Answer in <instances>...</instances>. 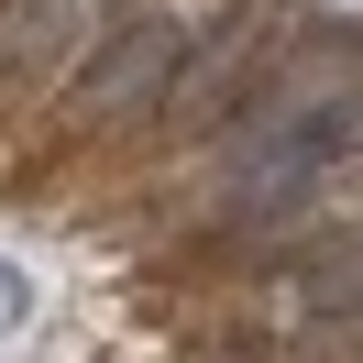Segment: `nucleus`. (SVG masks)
Instances as JSON below:
<instances>
[{"mask_svg":"<svg viewBox=\"0 0 363 363\" xmlns=\"http://www.w3.org/2000/svg\"><path fill=\"white\" fill-rule=\"evenodd\" d=\"M177 55H187V23H165V11H143V23H121V45L99 55L89 77H77V111L111 121V111H143V99L177 89Z\"/></svg>","mask_w":363,"mask_h":363,"instance_id":"1","label":"nucleus"},{"mask_svg":"<svg viewBox=\"0 0 363 363\" xmlns=\"http://www.w3.org/2000/svg\"><path fill=\"white\" fill-rule=\"evenodd\" d=\"M77 11H89V0H23V11L0 23V67H23V55H45V45H55V23H77Z\"/></svg>","mask_w":363,"mask_h":363,"instance_id":"2","label":"nucleus"},{"mask_svg":"<svg viewBox=\"0 0 363 363\" xmlns=\"http://www.w3.org/2000/svg\"><path fill=\"white\" fill-rule=\"evenodd\" d=\"M308 308L363 319V242H352V253H319V264H308Z\"/></svg>","mask_w":363,"mask_h":363,"instance_id":"3","label":"nucleus"}]
</instances>
